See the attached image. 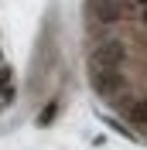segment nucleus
Instances as JSON below:
<instances>
[{"label": "nucleus", "mask_w": 147, "mask_h": 150, "mask_svg": "<svg viewBox=\"0 0 147 150\" xmlns=\"http://www.w3.org/2000/svg\"><path fill=\"white\" fill-rule=\"evenodd\" d=\"M123 112H127L130 130H147V96H144V99H133Z\"/></svg>", "instance_id": "nucleus-4"}, {"label": "nucleus", "mask_w": 147, "mask_h": 150, "mask_svg": "<svg viewBox=\"0 0 147 150\" xmlns=\"http://www.w3.org/2000/svg\"><path fill=\"white\" fill-rule=\"evenodd\" d=\"M92 14H96V21H99V24H120V21L127 17V10H123V4H120V0L92 4Z\"/></svg>", "instance_id": "nucleus-3"}, {"label": "nucleus", "mask_w": 147, "mask_h": 150, "mask_svg": "<svg viewBox=\"0 0 147 150\" xmlns=\"http://www.w3.org/2000/svg\"><path fill=\"white\" fill-rule=\"evenodd\" d=\"M89 4H106V0H89Z\"/></svg>", "instance_id": "nucleus-7"}, {"label": "nucleus", "mask_w": 147, "mask_h": 150, "mask_svg": "<svg viewBox=\"0 0 147 150\" xmlns=\"http://www.w3.org/2000/svg\"><path fill=\"white\" fill-rule=\"evenodd\" d=\"M144 24H147V10H144Z\"/></svg>", "instance_id": "nucleus-8"}, {"label": "nucleus", "mask_w": 147, "mask_h": 150, "mask_svg": "<svg viewBox=\"0 0 147 150\" xmlns=\"http://www.w3.org/2000/svg\"><path fill=\"white\" fill-rule=\"evenodd\" d=\"M133 4H137V7H147V0H133Z\"/></svg>", "instance_id": "nucleus-6"}, {"label": "nucleus", "mask_w": 147, "mask_h": 150, "mask_svg": "<svg viewBox=\"0 0 147 150\" xmlns=\"http://www.w3.org/2000/svg\"><path fill=\"white\" fill-rule=\"evenodd\" d=\"M58 109H62V106H58V99H51L45 109L38 112V126H51V123H55V116H58Z\"/></svg>", "instance_id": "nucleus-5"}, {"label": "nucleus", "mask_w": 147, "mask_h": 150, "mask_svg": "<svg viewBox=\"0 0 147 150\" xmlns=\"http://www.w3.org/2000/svg\"><path fill=\"white\" fill-rule=\"evenodd\" d=\"M130 58V48L123 38H106L89 51V68H123Z\"/></svg>", "instance_id": "nucleus-1"}, {"label": "nucleus", "mask_w": 147, "mask_h": 150, "mask_svg": "<svg viewBox=\"0 0 147 150\" xmlns=\"http://www.w3.org/2000/svg\"><path fill=\"white\" fill-rule=\"evenodd\" d=\"M0 62H4V51H0Z\"/></svg>", "instance_id": "nucleus-9"}, {"label": "nucleus", "mask_w": 147, "mask_h": 150, "mask_svg": "<svg viewBox=\"0 0 147 150\" xmlns=\"http://www.w3.org/2000/svg\"><path fill=\"white\" fill-rule=\"evenodd\" d=\"M92 72V89H96V96H103L106 103H116L120 96L127 92V75H123V68H89Z\"/></svg>", "instance_id": "nucleus-2"}]
</instances>
